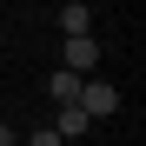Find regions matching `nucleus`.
<instances>
[{
  "label": "nucleus",
  "instance_id": "nucleus-3",
  "mask_svg": "<svg viewBox=\"0 0 146 146\" xmlns=\"http://www.w3.org/2000/svg\"><path fill=\"white\" fill-rule=\"evenodd\" d=\"M46 100H53V106H73V100H80V73L53 66V73H46Z\"/></svg>",
  "mask_w": 146,
  "mask_h": 146
},
{
  "label": "nucleus",
  "instance_id": "nucleus-8",
  "mask_svg": "<svg viewBox=\"0 0 146 146\" xmlns=\"http://www.w3.org/2000/svg\"><path fill=\"white\" fill-rule=\"evenodd\" d=\"M0 119H7V113H0Z\"/></svg>",
  "mask_w": 146,
  "mask_h": 146
},
{
  "label": "nucleus",
  "instance_id": "nucleus-5",
  "mask_svg": "<svg viewBox=\"0 0 146 146\" xmlns=\"http://www.w3.org/2000/svg\"><path fill=\"white\" fill-rule=\"evenodd\" d=\"M60 27H66V33H86V27H93L86 0H66V7H60Z\"/></svg>",
  "mask_w": 146,
  "mask_h": 146
},
{
  "label": "nucleus",
  "instance_id": "nucleus-2",
  "mask_svg": "<svg viewBox=\"0 0 146 146\" xmlns=\"http://www.w3.org/2000/svg\"><path fill=\"white\" fill-rule=\"evenodd\" d=\"M60 66H66V73H80V80H86V73L100 66V46H93L86 33H66V46H60Z\"/></svg>",
  "mask_w": 146,
  "mask_h": 146
},
{
  "label": "nucleus",
  "instance_id": "nucleus-6",
  "mask_svg": "<svg viewBox=\"0 0 146 146\" xmlns=\"http://www.w3.org/2000/svg\"><path fill=\"white\" fill-rule=\"evenodd\" d=\"M20 146H66V139H60L53 126H40V133H27V139H20Z\"/></svg>",
  "mask_w": 146,
  "mask_h": 146
},
{
  "label": "nucleus",
  "instance_id": "nucleus-7",
  "mask_svg": "<svg viewBox=\"0 0 146 146\" xmlns=\"http://www.w3.org/2000/svg\"><path fill=\"white\" fill-rule=\"evenodd\" d=\"M0 146H20V133H13V126H7V119H0Z\"/></svg>",
  "mask_w": 146,
  "mask_h": 146
},
{
  "label": "nucleus",
  "instance_id": "nucleus-4",
  "mask_svg": "<svg viewBox=\"0 0 146 146\" xmlns=\"http://www.w3.org/2000/svg\"><path fill=\"white\" fill-rule=\"evenodd\" d=\"M86 126H93V119H86L80 106H60V113H53V133H60V139H86Z\"/></svg>",
  "mask_w": 146,
  "mask_h": 146
},
{
  "label": "nucleus",
  "instance_id": "nucleus-1",
  "mask_svg": "<svg viewBox=\"0 0 146 146\" xmlns=\"http://www.w3.org/2000/svg\"><path fill=\"white\" fill-rule=\"evenodd\" d=\"M73 106H80L86 119H106V113H119V86H113V80H100V73H86V80H80V100H73Z\"/></svg>",
  "mask_w": 146,
  "mask_h": 146
}]
</instances>
